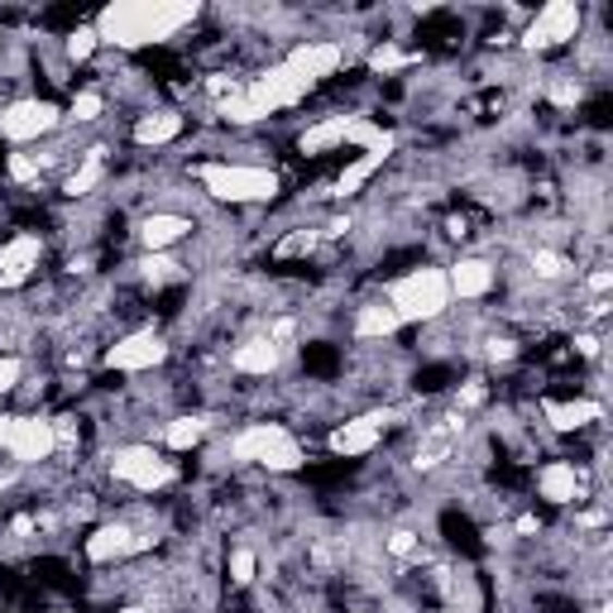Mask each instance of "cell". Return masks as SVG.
Wrapping results in <instances>:
<instances>
[{"instance_id": "obj_23", "label": "cell", "mask_w": 613, "mask_h": 613, "mask_svg": "<svg viewBox=\"0 0 613 613\" xmlns=\"http://www.w3.org/2000/svg\"><path fill=\"white\" fill-rule=\"evenodd\" d=\"M106 183V159H101V149H91V154H82V168H72L68 173V183H63V197H91V187H101Z\"/></svg>"}, {"instance_id": "obj_28", "label": "cell", "mask_w": 613, "mask_h": 613, "mask_svg": "<svg viewBox=\"0 0 613 613\" xmlns=\"http://www.w3.org/2000/svg\"><path fill=\"white\" fill-rule=\"evenodd\" d=\"M101 111H106V96L96 91V87L77 91V96L68 101V120H77V125H91V120H101Z\"/></svg>"}, {"instance_id": "obj_10", "label": "cell", "mask_w": 613, "mask_h": 613, "mask_svg": "<svg viewBox=\"0 0 613 613\" xmlns=\"http://www.w3.org/2000/svg\"><path fill=\"white\" fill-rule=\"evenodd\" d=\"M399 413H389V407H379V413H359V417H345L341 427L331 431V455H341V461H359V455H369L383 441V431Z\"/></svg>"}, {"instance_id": "obj_21", "label": "cell", "mask_w": 613, "mask_h": 613, "mask_svg": "<svg viewBox=\"0 0 613 613\" xmlns=\"http://www.w3.org/2000/svg\"><path fill=\"white\" fill-rule=\"evenodd\" d=\"M345 125H351V115H327L321 125L303 130L297 149H303L307 159H321V154H331V149H345Z\"/></svg>"}, {"instance_id": "obj_26", "label": "cell", "mask_w": 613, "mask_h": 613, "mask_svg": "<svg viewBox=\"0 0 613 613\" xmlns=\"http://www.w3.org/2000/svg\"><path fill=\"white\" fill-rule=\"evenodd\" d=\"M259 575V551L255 547H235L231 556H225V580L235 585V590H249Z\"/></svg>"}, {"instance_id": "obj_5", "label": "cell", "mask_w": 613, "mask_h": 613, "mask_svg": "<svg viewBox=\"0 0 613 613\" xmlns=\"http://www.w3.org/2000/svg\"><path fill=\"white\" fill-rule=\"evenodd\" d=\"M0 451L15 465H48L58 455V427L44 413H5L0 417Z\"/></svg>"}, {"instance_id": "obj_24", "label": "cell", "mask_w": 613, "mask_h": 613, "mask_svg": "<svg viewBox=\"0 0 613 613\" xmlns=\"http://www.w3.org/2000/svg\"><path fill=\"white\" fill-rule=\"evenodd\" d=\"M207 417H192V413H183V417H173V422L163 427V446L168 451H197L201 441H207Z\"/></svg>"}, {"instance_id": "obj_34", "label": "cell", "mask_w": 613, "mask_h": 613, "mask_svg": "<svg viewBox=\"0 0 613 613\" xmlns=\"http://www.w3.org/2000/svg\"><path fill=\"white\" fill-rule=\"evenodd\" d=\"M383 547H389V556H413V551H417V532H407V527H393Z\"/></svg>"}, {"instance_id": "obj_2", "label": "cell", "mask_w": 613, "mask_h": 613, "mask_svg": "<svg viewBox=\"0 0 613 613\" xmlns=\"http://www.w3.org/2000/svg\"><path fill=\"white\" fill-rule=\"evenodd\" d=\"M383 303L393 307V317L403 327H431L451 311V283H446V269L441 263H417V269L399 273L383 293Z\"/></svg>"}, {"instance_id": "obj_30", "label": "cell", "mask_w": 613, "mask_h": 613, "mask_svg": "<svg viewBox=\"0 0 613 613\" xmlns=\"http://www.w3.org/2000/svg\"><path fill=\"white\" fill-rule=\"evenodd\" d=\"M139 269H144V279H149V283H163V279H173V273L183 269V263L168 259V255H144V259H139Z\"/></svg>"}, {"instance_id": "obj_1", "label": "cell", "mask_w": 613, "mask_h": 613, "mask_svg": "<svg viewBox=\"0 0 613 613\" xmlns=\"http://www.w3.org/2000/svg\"><path fill=\"white\" fill-rule=\"evenodd\" d=\"M201 20V5H173V0H115L96 15V39L101 48H120V53H135V48L168 44Z\"/></svg>"}, {"instance_id": "obj_3", "label": "cell", "mask_w": 613, "mask_h": 613, "mask_svg": "<svg viewBox=\"0 0 613 613\" xmlns=\"http://www.w3.org/2000/svg\"><path fill=\"white\" fill-rule=\"evenodd\" d=\"M192 177L201 183L211 201L221 207H259V201L279 197V173L269 163H231V159H216V163H197Z\"/></svg>"}, {"instance_id": "obj_20", "label": "cell", "mask_w": 613, "mask_h": 613, "mask_svg": "<svg viewBox=\"0 0 613 613\" xmlns=\"http://www.w3.org/2000/svg\"><path fill=\"white\" fill-rule=\"evenodd\" d=\"M542 413H547V422L556 427V431H585L590 422H599L604 417V407H599L594 399H575V403H542Z\"/></svg>"}, {"instance_id": "obj_36", "label": "cell", "mask_w": 613, "mask_h": 613, "mask_svg": "<svg viewBox=\"0 0 613 613\" xmlns=\"http://www.w3.org/2000/svg\"><path fill=\"white\" fill-rule=\"evenodd\" d=\"M48 613H72V609H48Z\"/></svg>"}, {"instance_id": "obj_29", "label": "cell", "mask_w": 613, "mask_h": 613, "mask_svg": "<svg viewBox=\"0 0 613 613\" xmlns=\"http://www.w3.org/2000/svg\"><path fill=\"white\" fill-rule=\"evenodd\" d=\"M403 63H413V58H407L393 39H383V44L369 48V72H399Z\"/></svg>"}, {"instance_id": "obj_11", "label": "cell", "mask_w": 613, "mask_h": 613, "mask_svg": "<svg viewBox=\"0 0 613 613\" xmlns=\"http://www.w3.org/2000/svg\"><path fill=\"white\" fill-rule=\"evenodd\" d=\"M144 547H149V532H135L130 523H101L87 542H82L91 566H115V561L135 556V551H144Z\"/></svg>"}, {"instance_id": "obj_35", "label": "cell", "mask_w": 613, "mask_h": 613, "mask_svg": "<svg viewBox=\"0 0 613 613\" xmlns=\"http://www.w3.org/2000/svg\"><path fill=\"white\" fill-rule=\"evenodd\" d=\"M585 287H590V293H594V303H599V297H604L609 287H613V273H609V269H594L590 279H585Z\"/></svg>"}, {"instance_id": "obj_31", "label": "cell", "mask_w": 613, "mask_h": 613, "mask_svg": "<svg viewBox=\"0 0 613 613\" xmlns=\"http://www.w3.org/2000/svg\"><path fill=\"white\" fill-rule=\"evenodd\" d=\"M20 379H24V359L20 355H0V399H5V393H15Z\"/></svg>"}, {"instance_id": "obj_33", "label": "cell", "mask_w": 613, "mask_h": 613, "mask_svg": "<svg viewBox=\"0 0 613 613\" xmlns=\"http://www.w3.org/2000/svg\"><path fill=\"white\" fill-rule=\"evenodd\" d=\"M5 173L15 177V183H34V177H39V159H29V154H10Z\"/></svg>"}, {"instance_id": "obj_13", "label": "cell", "mask_w": 613, "mask_h": 613, "mask_svg": "<svg viewBox=\"0 0 613 613\" xmlns=\"http://www.w3.org/2000/svg\"><path fill=\"white\" fill-rule=\"evenodd\" d=\"M446 283H451V303H485L499 283V269L485 255H461L455 263H446Z\"/></svg>"}, {"instance_id": "obj_7", "label": "cell", "mask_w": 613, "mask_h": 613, "mask_svg": "<svg viewBox=\"0 0 613 613\" xmlns=\"http://www.w3.org/2000/svg\"><path fill=\"white\" fill-rule=\"evenodd\" d=\"M580 29H585V5H575V0H551V5H542L537 15H527L518 39H523L527 53H547V48L571 44Z\"/></svg>"}, {"instance_id": "obj_27", "label": "cell", "mask_w": 613, "mask_h": 613, "mask_svg": "<svg viewBox=\"0 0 613 613\" xmlns=\"http://www.w3.org/2000/svg\"><path fill=\"white\" fill-rule=\"evenodd\" d=\"M571 269H575V263L566 259V255H561V249H532V273H537V279H542V283H561V279H571Z\"/></svg>"}, {"instance_id": "obj_14", "label": "cell", "mask_w": 613, "mask_h": 613, "mask_svg": "<svg viewBox=\"0 0 613 613\" xmlns=\"http://www.w3.org/2000/svg\"><path fill=\"white\" fill-rule=\"evenodd\" d=\"M283 63L293 68L297 77H307L311 87H317V82H327V77H335V72H341V63H345V48L335 44V39H307V44L287 48Z\"/></svg>"}, {"instance_id": "obj_16", "label": "cell", "mask_w": 613, "mask_h": 613, "mask_svg": "<svg viewBox=\"0 0 613 613\" xmlns=\"http://www.w3.org/2000/svg\"><path fill=\"white\" fill-rule=\"evenodd\" d=\"M197 225H192V216L183 211H149L139 221V245L144 255H168V249L177 245V240H187Z\"/></svg>"}, {"instance_id": "obj_25", "label": "cell", "mask_w": 613, "mask_h": 613, "mask_svg": "<svg viewBox=\"0 0 613 613\" xmlns=\"http://www.w3.org/2000/svg\"><path fill=\"white\" fill-rule=\"evenodd\" d=\"M101 53V39H96V24L87 20V24H72V29L63 34V58L68 63H91V58Z\"/></svg>"}, {"instance_id": "obj_37", "label": "cell", "mask_w": 613, "mask_h": 613, "mask_svg": "<svg viewBox=\"0 0 613 613\" xmlns=\"http://www.w3.org/2000/svg\"><path fill=\"white\" fill-rule=\"evenodd\" d=\"M0 48H5V29H0Z\"/></svg>"}, {"instance_id": "obj_12", "label": "cell", "mask_w": 613, "mask_h": 613, "mask_svg": "<svg viewBox=\"0 0 613 613\" xmlns=\"http://www.w3.org/2000/svg\"><path fill=\"white\" fill-rule=\"evenodd\" d=\"M39 259H44V235L34 231H20L0 245V287H24L39 273Z\"/></svg>"}, {"instance_id": "obj_9", "label": "cell", "mask_w": 613, "mask_h": 613, "mask_svg": "<svg viewBox=\"0 0 613 613\" xmlns=\"http://www.w3.org/2000/svg\"><path fill=\"white\" fill-rule=\"evenodd\" d=\"M168 359V341L159 331H125L106 345V369L115 375H144V369H159Z\"/></svg>"}, {"instance_id": "obj_19", "label": "cell", "mask_w": 613, "mask_h": 613, "mask_svg": "<svg viewBox=\"0 0 613 613\" xmlns=\"http://www.w3.org/2000/svg\"><path fill=\"white\" fill-rule=\"evenodd\" d=\"M351 331H355V341H393L403 331V321L393 317L389 303H365V307H355Z\"/></svg>"}, {"instance_id": "obj_6", "label": "cell", "mask_w": 613, "mask_h": 613, "mask_svg": "<svg viewBox=\"0 0 613 613\" xmlns=\"http://www.w3.org/2000/svg\"><path fill=\"white\" fill-rule=\"evenodd\" d=\"M68 120L53 96H15L0 106V139L5 144H39Z\"/></svg>"}, {"instance_id": "obj_15", "label": "cell", "mask_w": 613, "mask_h": 613, "mask_svg": "<svg viewBox=\"0 0 613 613\" xmlns=\"http://www.w3.org/2000/svg\"><path fill=\"white\" fill-rule=\"evenodd\" d=\"M283 355H287V345H279L269 331H263V335H249V341L235 345V351H231V369L240 379H269V375H279Z\"/></svg>"}, {"instance_id": "obj_8", "label": "cell", "mask_w": 613, "mask_h": 613, "mask_svg": "<svg viewBox=\"0 0 613 613\" xmlns=\"http://www.w3.org/2000/svg\"><path fill=\"white\" fill-rule=\"evenodd\" d=\"M106 470H111V479H120V485L139 489V494H154V489L173 485V461H163L154 446H115L111 455H106Z\"/></svg>"}, {"instance_id": "obj_17", "label": "cell", "mask_w": 613, "mask_h": 613, "mask_svg": "<svg viewBox=\"0 0 613 613\" xmlns=\"http://www.w3.org/2000/svg\"><path fill=\"white\" fill-rule=\"evenodd\" d=\"M537 494H542L551 508L580 503V465L575 461H547L542 470H537Z\"/></svg>"}, {"instance_id": "obj_32", "label": "cell", "mask_w": 613, "mask_h": 613, "mask_svg": "<svg viewBox=\"0 0 613 613\" xmlns=\"http://www.w3.org/2000/svg\"><path fill=\"white\" fill-rule=\"evenodd\" d=\"M317 240H321L317 231H297V235H287V240H283V245H279V249H273V255H279V259H297V255H307V249H311V245H317Z\"/></svg>"}, {"instance_id": "obj_4", "label": "cell", "mask_w": 613, "mask_h": 613, "mask_svg": "<svg viewBox=\"0 0 613 613\" xmlns=\"http://www.w3.org/2000/svg\"><path fill=\"white\" fill-rule=\"evenodd\" d=\"M231 455L240 465H263L269 475H297L307 465L303 441L293 437L283 422H255L231 437Z\"/></svg>"}, {"instance_id": "obj_18", "label": "cell", "mask_w": 613, "mask_h": 613, "mask_svg": "<svg viewBox=\"0 0 613 613\" xmlns=\"http://www.w3.org/2000/svg\"><path fill=\"white\" fill-rule=\"evenodd\" d=\"M183 130H187L183 111H144L135 120V130H130V139H135L139 149H163V144L183 139Z\"/></svg>"}, {"instance_id": "obj_22", "label": "cell", "mask_w": 613, "mask_h": 613, "mask_svg": "<svg viewBox=\"0 0 613 613\" xmlns=\"http://www.w3.org/2000/svg\"><path fill=\"white\" fill-rule=\"evenodd\" d=\"M389 154H393V149H375V154H359L355 163H345V168H341V177H335V187H331V192H335V197H355V192L365 187V183H369V177L379 173L383 163H389Z\"/></svg>"}]
</instances>
